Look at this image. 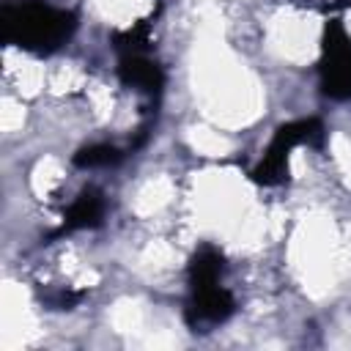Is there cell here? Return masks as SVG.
<instances>
[{
    "label": "cell",
    "mask_w": 351,
    "mask_h": 351,
    "mask_svg": "<svg viewBox=\"0 0 351 351\" xmlns=\"http://www.w3.org/2000/svg\"><path fill=\"white\" fill-rule=\"evenodd\" d=\"M101 214H104V203L99 195L93 192H85L82 197H77V203L69 208L66 214V228L74 230V228H93L101 222Z\"/></svg>",
    "instance_id": "277c9868"
},
{
    "label": "cell",
    "mask_w": 351,
    "mask_h": 351,
    "mask_svg": "<svg viewBox=\"0 0 351 351\" xmlns=\"http://www.w3.org/2000/svg\"><path fill=\"white\" fill-rule=\"evenodd\" d=\"M121 77H123L126 85H132L137 90H156L162 85V71L154 63H148V60H143L137 55H132L129 60H123Z\"/></svg>",
    "instance_id": "3957f363"
},
{
    "label": "cell",
    "mask_w": 351,
    "mask_h": 351,
    "mask_svg": "<svg viewBox=\"0 0 351 351\" xmlns=\"http://www.w3.org/2000/svg\"><path fill=\"white\" fill-rule=\"evenodd\" d=\"M321 126L315 121H299V123H291V126H282L266 154V159L261 162V167L255 170V178L263 181V184H274L282 178V170H285V159H288V151L296 145V143H307L313 137H318Z\"/></svg>",
    "instance_id": "7a4b0ae2"
},
{
    "label": "cell",
    "mask_w": 351,
    "mask_h": 351,
    "mask_svg": "<svg viewBox=\"0 0 351 351\" xmlns=\"http://www.w3.org/2000/svg\"><path fill=\"white\" fill-rule=\"evenodd\" d=\"M3 38L33 49V52H52L58 49L74 30V16L66 11H58L47 3L25 0V3H8L3 5Z\"/></svg>",
    "instance_id": "6da1fadb"
},
{
    "label": "cell",
    "mask_w": 351,
    "mask_h": 351,
    "mask_svg": "<svg viewBox=\"0 0 351 351\" xmlns=\"http://www.w3.org/2000/svg\"><path fill=\"white\" fill-rule=\"evenodd\" d=\"M115 162H121V151L115 145H104V143L88 145V148H82L74 156V165L77 167H110Z\"/></svg>",
    "instance_id": "5b68a950"
}]
</instances>
